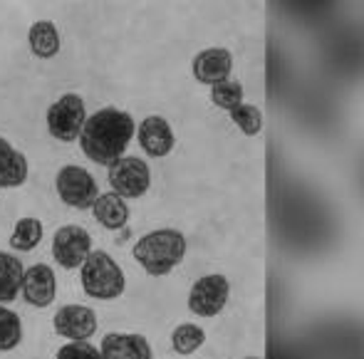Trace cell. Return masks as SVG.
<instances>
[{"mask_svg":"<svg viewBox=\"0 0 364 359\" xmlns=\"http://www.w3.org/2000/svg\"><path fill=\"white\" fill-rule=\"evenodd\" d=\"M28 45L35 58H40V60L55 58V55L60 53V48H63L58 25L50 23V20H38V23H33L28 30Z\"/></svg>","mask_w":364,"mask_h":359,"instance_id":"obj_16","label":"cell"},{"mask_svg":"<svg viewBox=\"0 0 364 359\" xmlns=\"http://www.w3.org/2000/svg\"><path fill=\"white\" fill-rule=\"evenodd\" d=\"M23 260H18L13 253L0 250V305L18 300L20 285H23Z\"/></svg>","mask_w":364,"mask_h":359,"instance_id":"obj_17","label":"cell"},{"mask_svg":"<svg viewBox=\"0 0 364 359\" xmlns=\"http://www.w3.org/2000/svg\"><path fill=\"white\" fill-rule=\"evenodd\" d=\"M28 159L23 151L0 136V188H18L28 181Z\"/></svg>","mask_w":364,"mask_h":359,"instance_id":"obj_14","label":"cell"},{"mask_svg":"<svg viewBox=\"0 0 364 359\" xmlns=\"http://www.w3.org/2000/svg\"><path fill=\"white\" fill-rule=\"evenodd\" d=\"M45 235V228H43V220L40 218H33V215H25L15 223L13 233H10V245L13 250L18 253H30L40 245Z\"/></svg>","mask_w":364,"mask_h":359,"instance_id":"obj_18","label":"cell"},{"mask_svg":"<svg viewBox=\"0 0 364 359\" xmlns=\"http://www.w3.org/2000/svg\"><path fill=\"white\" fill-rule=\"evenodd\" d=\"M55 188H58L60 201L77 211H90L100 196L95 176L85 166H75V164L60 168L55 176Z\"/></svg>","mask_w":364,"mask_h":359,"instance_id":"obj_5","label":"cell"},{"mask_svg":"<svg viewBox=\"0 0 364 359\" xmlns=\"http://www.w3.org/2000/svg\"><path fill=\"white\" fill-rule=\"evenodd\" d=\"M82 290L95 300H117L124 292V270L107 250H92L82 263Z\"/></svg>","mask_w":364,"mask_h":359,"instance_id":"obj_3","label":"cell"},{"mask_svg":"<svg viewBox=\"0 0 364 359\" xmlns=\"http://www.w3.org/2000/svg\"><path fill=\"white\" fill-rule=\"evenodd\" d=\"M136 139H139V146L144 149L146 156H154V159L168 156L173 144H176L171 124L159 114H151L141 122L139 129H136Z\"/></svg>","mask_w":364,"mask_h":359,"instance_id":"obj_11","label":"cell"},{"mask_svg":"<svg viewBox=\"0 0 364 359\" xmlns=\"http://www.w3.org/2000/svg\"><path fill=\"white\" fill-rule=\"evenodd\" d=\"M25 302L33 307H50L58 297V278H55V270L45 263L30 265L23 273V285H20Z\"/></svg>","mask_w":364,"mask_h":359,"instance_id":"obj_10","label":"cell"},{"mask_svg":"<svg viewBox=\"0 0 364 359\" xmlns=\"http://www.w3.org/2000/svg\"><path fill=\"white\" fill-rule=\"evenodd\" d=\"M243 95H245L243 85L233 80L218 82V85L211 87V102L218 109H225V112H233L235 107L243 105Z\"/></svg>","mask_w":364,"mask_h":359,"instance_id":"obj_21","label":"cell"},{"mask_svg":"<svg viewBox=\"0 0 364 359\" xmlns=\"http://www.w3.org/2000/svg\"><path fill=\"white\" fill-rule=\"evenodd\" d=\"M95 220L100 225H105L107 230H122L127 228V220H129V206L122 196L117 193H100L95 201V206L90 208Z\"/></svg>","mask_w":364,"mask_h":359,"instance_id":"obj_15","label":"cell"},{"mask_svg":"<svg viewBox=\"0 0 364 359\" xmlns=\"http://www.w3.org/2000/svg\"><path fill=\"white\" fill-rule=\"evenodd\" d=\"M230 114V122L243 132L245 136H258L260 129H263V112L258 109L255 105H240L235 107Z\"/></svg>","mask_w":364,"mask_h":359,"instance_id":"obj_22","label":"cell"},{"mask_svg":"<svg viewBox=\"0 0 364 359\" xmlns=\"http://www.w3.org/2000/svg\"><path fill=\"white\" fill-rule=\"evenodd\" d=\"M203 342H206V332H203V327L191 325V322L178 325L171 335V347L178 352V355H193L196 350H201Z\"/></svg>","mask_w":364,"mask_h":359,"instance_id":"obj_20","label":"cell"},{"mask_svg":"<svg viewBox=\"0 0 364 359\" xmlns=\"http://www.w3.org/2000/svg\"><path fill=\"white\" fill-rule=\"evenodd\" d=\"M53 327L70 342H87L97 332V315L87 305H65L53 317Z\"/></svg>","mask_w":364,"mask_h":359,"instance_id":"obj_9","label":"cell"},{"mask_svg":"<svg viewBox=\"0 0 364 359\" xmlns=\"http://www.w3.org/2000/svg\"><path fill=\"white\" fill-rule=\"evenodd\" d=\"M191 70H193L196 82L213 87L230 77V70H233V55H230L225 48H208L193 58Z\"/></svg>","mask_w":364,"mask_h":359,"instance_id":"obj_12","label":"cell"},{"mask_svg":"<svg viewBox=\"0 0 364 359\" xmlns=\"http://www.w3.org/2000/svg\"><path fill=\"white\" fill-rule=\"evenodd\" d=\"M245 359H260V357H245Z\"/></svg>","mask_w":364,"mask_h":359,"instance_id":"obj_24","label":"cell"},{"mask_svg":"<svg viewBox=\"0 0 364 359\" xmlns=\"http://www.w3.org/2000/svg\"><path fill=\"white\" fill-rule=\"evenodd\" d=\"M55 359H102V355L90 342H68L65 347H60Z\"/></svg>","mask_w":364,"mask_h":359,"instance_id":"obj_23","label":"cell"},{"mask_svg":"<svg viewBox=\"0 0 364 359\" xmlns=\"http://www.w3.org/2000/svg\"><path fill=\"white\" fill-rule=\"evenodd\" d=\"M186 258V235L176 228H159L141 235L134 245V260L144 268V273L161 278L168 275Z\"/></svg>","mask_w":364,"mask_h":359,"instance_id":"obj_2","label":"cell"},{"mask_svg":"<svg viewBox=\"0 0 364 359\" xmlns=\"http://www.w3.org/2000/svg\"><path fill=\"white\" fill-rule=\"evenodd\" d=\"M134 132L136 124L129 112L105 107V109H97L92 117H87L77 141L90 161L100 164V166H109L117 159L124 156L127 146L134 139Z\"/></svg>","mask_w":364,"mask_h":359,"instance_id":"obj_1","label":"cell"},{"mask_svg":"<svg viewBox=\"0 0 364 359\" xmlns=\"http://www.w3.org/2000/svg\"><path fill=\"white\" fill-rule=\"evenodd\" d=\"M230 295V285L225 280V275H203L191 285L188 292V310L198 317H216L218 312H223L225 302Z\"/></svg>","mask_w":364,"mask_h":359,"instance_id":"obj_7","label":"cell"},{"mask_svg":"<svg viewBox=\"0 0 364 359\" xmlns=\"http://www.w3.org/2000/svg\"><path fill=\"white\" fill-rule=\"evenodd\" d=\"M92 253V235L82 225H63L55 230L53 238V258L60 268L77 270Z\"/></svg>","mask_w":364,"mask_h":359,"instance_id":"obj_8","label":"cell"},{"mask_svg":"<svg viewBox=\"0 0 364 359\" xmlns=\"http://www.w3.org/2000/svg\"><path fill=\"white\" fill-rule=\"evenodd\" d=\"M23 342V322L18 312L0 305V352H10Z\"/></svg>","mask_w":364,"mask_h":359,"instance_id":"obj_19","label":"cell"},{"mask_svg":"<svg viewBox=\"0 0 364 359\" xmlns=\"http://www.w3.org/2000/svg\"><path fill=\"white\" fill-rule=\"evenodd\" d=\"M102 359H151L146 337L132 332H109L100 347Z\"/></svg>","mask_w":364,"mask_h":359,"instance_id":"obj_13","label":"cell"},{"mask_svg":"<svg viewBox=\"0 0 364 359\" xmlns=\"http://www.w3.org/2000/svg\"><path fill=\"white\" fill-rule=\"evenodd\" d=\"M112 193L122 198H141L151 186V168L139 156H122L107 166Z\"/></svg>","mask_w":364,"mask_h":359,"instance_id":"obj_6","label":"cell"},{"mask_svg":"<svg viewBox=\"0 0 364 359\" xmlns=\"http://www.w3.org/2000/svg\"><path fill=\"white\" fill-rule=\"evenodd\" d=\"M48 132L53 139L63 141V144H73L80 139V132L87 122V109H85V100L75 92L58 97V102L48 107Z\"/></svg>","mask_w":364,"mask_h":359,"instance_id":"obj_4","label":"cell"}]
</instances>
